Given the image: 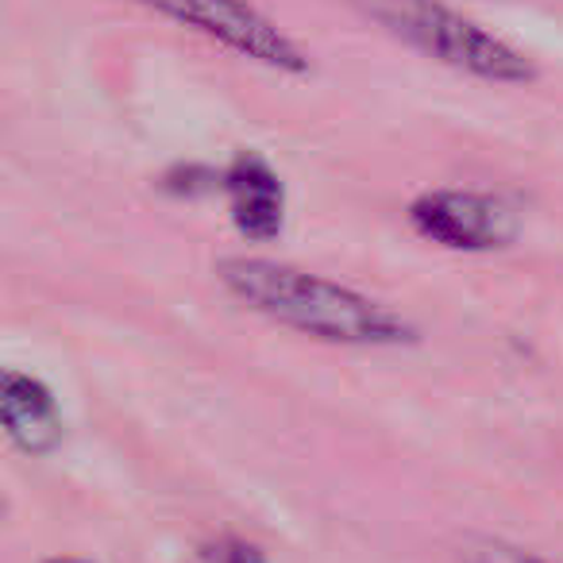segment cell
<instances>
[{"instance_id":"cell-1","label":"cell","mask_w":563,"mask_h":563,"mask_svg":"<svg viewBox=\"0 0 563 563\" xmlns=\"http://www.w3.org/2000/svg\"><path fill=\"white\" fill-rule=\"evenodd\" d=\"M217 274L224 290L251 313H263L266 321L301 332V336L324 340V344L398 347L417 340V332L398 313L378 306L375 298L321 278V274L298 271V266L228 255L217 266Z\"/></svg>"},{"instance_id":"cell-2","label":"cell","mask_w":563,"mask_h":563,"mask_svg":"<svg viewBox=\"0 0 563 563\" xmlns=\"http://www.w3.org/2000/svg\"><path fill=\"white\" fill-rule=\"evenodd\" d=\"M363 9L409 47L424 51L429 58L471 74V78L501 81V86H521V81L537 78V66L521 51H514L506 40L483 32L437 0H363Z\"/></svg>"},{"instance_id":"cell-3","label":"cell","mask_w":563,"mask_h":563,"mask_svg":"<svg viewBox=\"0 0 563 563\" xmlns=\"http://www.w3.org/2000/svg\"><path fill=\"white\" fill-rule=\"evenodd\" d=\"M147 9L163 12V16L189 24L197 32H205L209 40L232 47L235 55L255 58V63L271 66L282 74H306L309 58L301 55V47L286 32L271 24L263 12H255L243 0H135Z\"/></svg>"},{"instance_id":"cell-4","label":"cell","mask_w":563,"mask_h":563,"mask_svg":"<svg viewBox=\"0 0 563 563\" xmlns=\"http://www.w3.org/2000/svg\"><path fill=\"white\" fill-rule=\"evenodd\" d=\"M409 220L424 240L452 251H498L517 235V217L501 197L478 189H429L409 205Z\"/></svg>"},{"instance_id":"cell-5","label":"cell","mask_w":563,"mask_h":563,"mask_svg":"<svg viewBox=\"0 0 563 563\" xmlns=\"http://www.w3.org/2000/svg\"><path fill=\"white\" fill-rule=\"evenodd\" d=\"M220 189L228 197V217L235 232L255 243H271L286 224V186L274 174V166L255 151H240L220 170Z\"/></svg>"},{"instance_id":"cell-6","label":"cell","mask_w":563,"mask_h":563,"mask_svg":"<svg viewBox=\"0 0 563 563\" xmlns=\"http://www.w3.org/2000/svg\"><path fill=\"white\" fill-rule=\"evenodd\" d=\"M0 429L24 455H47L66 440V421L47 383L9 367L0 375Z\"/></svg>"},{"instance_id":"cell-7","label":"cell","mask_w":563,"mask_h":563,"mask_svg":"<svg viewBox=\"0 0 563 563\" xmlns=\"http://www.w3.org/2000/svg\"><path fill=\"white\" fill-rule=\"evenodd\" d=\"M197 563H266V552L240 532H217V537L201 540Z\"/></svg>"},{"instance_id":"cell-8","label":"cell","mask_w":563,"mask_h":563,"mask_svg":"<svg viewBox=\"0 0 563 563\" xmlns=\"http://www.w3.org/2000/svg\"><path fill=\"white\" fill-rule=\"evenodd\" d=\"M463 563H555V560H544V555H537V552H525V548L506 544V540L475 537L463 544Z\"/></svg>"},{"instance_id":"cell-9","label":"cell","mask_w":563,"mask_h":563,"mask_svg":"<svg viewBox=\"0 0 563 563\" xmlns=\"http://www.w3.org/2000/svg\"><path fill=\"white\" fill-rule=\"evenodd\" d=\"M220 186V174L205 170L197 163H181V166H170V174L163 178V189L174 197H201L205 189Z\"/></svg>"},{"instance_id":"cell-10","label":"cell","mask_w":563,"mask_h":563,"mask_svg":"<svg viewBox=\"0 0 563 563\" xmlns=\"http://www.w3.org/2000/svg\"><path fill=\"white\" fill-rule=\"evenodd\" d=\"M43 563H93V560H81V555H51Z\"/></svg>"}]
</instances>
